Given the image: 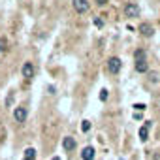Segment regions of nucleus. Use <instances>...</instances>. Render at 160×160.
I'll use <instances>...</instances> for the list:
<instances>
[{
    "label": "nucleus",
    "instance_id": "f3484780",
    "mask_svg": "<svg viewBox=\"0 0 160 160\" xmlns=\"http://www.w3.org/2000/svg\"><path fill=\"white\" fill-rule=\"evenodd\" d=\"M134 108H136V111H139V113H141V111H145V104H136Z\"/></svg>",
    "mask_w": 160,
    "mask_h": 160
},
{
    "label": "nucleus",
    "instance_id": "2eb2a0df",
    "mask_svg": "<svg viewBox=\"0 0 160 160\" xmlns=\"http://www.w3.org/2000/svg\"><path fill=\"white\" fill-rule=\"evenodd\" d=\"M81 130H83V132H89V130H91V121H83Z\"/></svg>",
    "mask_w": 160,
    "mask_h": 160
},
{
    "label": "nucleus",
    "instance_id": "1a4fd4ad",
    "mask_svg": "<svg viewBox=\"0 0 160 160\" xmlns=\"http://www.w3.org/2000/svg\"><path fill=\"white\" fill-rule=\"evenodd\" d=\"M136 70H138L139 73H145V72L149 70V66H147V60H138V62H136Z\"/></svg>",
    "mask_w": 160,
    "mask_h": 160
},
{
    "label": "nucleus",
    "instance_id": "f03ea898",
    "mask_svg": "<svg viewBox=\"0 0 160 160\" xmlns=\"http://www.w3.org/2000/svg\"><path fill=\"white\" fill-rule=\"evenodd\" d=\"M124 15H126V17H130V19L138 17V15H139V8H138V4L128 2V4L124 6Z\"/></svg>",
    "mask_w": 160,
    "mask_h": 160
},
{
    "label": "nucleus",
    "instance_id": "f8f14e48",
    "mask_svg": "<svg viewBox=\"0 0 160 160\" xmlns=\"http://www.w3.org/2000/svg\"><path fill=\"white\" fill-rule=\"evenodd\" d=\"M134 58H136V62H138V60H145V51H143V49H138V51L134 53Z\"/></svg>",
    "mask_w": 160,
    "mask_h": 160
},
{
    "label": "nucleus",
    "instance_id": "20e7f679",
    "mask_svg": "<svg viewBox=\"0 0 160 160\" xmlns=\"http://www.w3.org/2000/svg\"><path fill=\"white\" fill-rule=\"evenodd\" d=\"M138 32H139L141 36H145V38H151V36L154 34V28H152L149 23H141V25L138 27Z\"/></svg>",
    "mask_w": 160,
    "mask_h": 160
},
{
    "label": "nucleus",
    "instance_id": "7ed1b4c3",
    "mask_svg": "<svg viewBox=\"0 0 160 160\" xmlns=\"http://www.w3.org/2000/svg\"><path fill=\"white\" fill-rule=\"evenodd\" d=\"M89 8H91V4L87 0H73V10L77 13H85V12H89Z\"/></svg>",
    "mask_w": 160,
    "mask_h": 160
},
{
    "label": "nucleus",
    "instance_id": "39448f33",
    "mask_svg": "<svg viewBox=\"0 0 160 160\" xmlns=\"http://www.w3.org/2000/svg\"><path fill=\"white\" fill-rule=\"evenodd\" d=\"M13 119L17 122H25L27 121V109L25 108H15L13 109Z\"/></svg>",
    "mask_w": 160,
    "mask_h": 160
},
{
    "label": "nucleus",
    "instance_id": "9b49d317",
    "mask_svg": "<svg viewBox=\"0 0 160 160\" xmlns=\"http://www.w3.org/2000/svg\"><path fill=\"white\" fill-rule=\"evenodd\" d=\"M147 138H149V128L143 124V126L139 128V139H141V141H147Z\"/></svg>",
    "mask_w": 160,
    "mask_h": 160
},
{
    "label": "nucleus",
    "instance_id": "6ab92c4d",
    "mask_svg": "<svg viewBox=\"0 0 160 160\" xmlns=\"http://www.w3.org/2000/svg\"><path fill=\"white\" fill-rule=\"evenodd\" d=\"M134 119H136V121H139V119H141V113H139V111H136V113H134Z\"/></svg>",
    "mask_w": 160,
    "mask_h": 160
},
{
    "label": "nucleus",
    "instance_id": "f257e3e1",
    "mask_svg": "<svg viewBox=\"0 0 160 160\" xmlns=\"http://www.w3.org/2000/svg\"><path fill=\"white\" fill-rule=\"evenodd\" d=\"M121 66H122V62H121L119 57H111V58H108V72H109V73H119Z\"/></svg>",
    "mask_w": 160,
    "mask_h": 160
},
{
    "label": "nucleus",
    "instance_id": "aec40b11",
    "mask_svg": "<svg viewBox=\"0 0 160 160\" xmlns=\"http://www.w3.org/2000/svg\"><path fill=\"white\" fill-rule=\"evenodd\" d=\"M98 4H100V6H102V4H106V0H98Z\"/></svg>",
    "mask_w": 160,
    "mask_h": 160
},
{
    "label": "nucleus",
    "instance_id": "0eeeda50",
    "mask_svg": "<svg viewBox=\"0 0 160 160\" xmlns=\"http://www.w3.org/2000/svg\"><path fill=\"white\" fill-rule=\"evenodd\" d=\"M32 75H34V66H32V62H25V64H23V77L30 79Z\"/></svg>",
    "mask_w": 160,
    "mask_h": 160
},
{
    "label": "nucleus",
    "instance_id": "4468645a",
    "mask_svg": "<svg viewBox=\"0 0 160 160\" xmlns=\"http://www.w3.org/2000/svg\"><path fill=\"white\" fill-rule=\"evenodd\" d=\"M108 96H109L108 89H102V91H100V100H102V102H106V100H108Z\"/></svg>",
    "mask_w": 160,
    "mask_h": 160
},
{
    "label": "nucleus",
    "instance_id": "ddd939ff",
    "mask_svg": "<svg viewBox=\"0 0 160 160\" xmlns=\"http://www.w3.org/2000/svg\"><path fill=\"white\" fill-rule=\"evenodd\" d=\"M6 51H8V40L0 38V53H6Z\"/></svg>",
    "mask_w": 160,
    "mask_h": 160
},
{
    "label": "nucleus",
    "instance_id": "dca6fc26",
    "mask_svg": "<svg viewBox=\"0 0 160 160\" xmlns=\"http://www.w3.org/2000/svg\"><path fill=\"white\" fill-rule=\"evenodd\" d=\"M92 21H94V25H96V27H98V28H102V27H104V21H102V19H100V17H94V19H92Z\"/></svg>",
    "mask_w": 160,
    "mask_h": 160
},
{
    "label": "nucleus",
    "instance_id": "a211bd4d",
    "mask_svg": "<svg viewBox=\"0 0 160 160\" xmlns=\"http://www.w3.org/2000/svg\"><path fill=\"white\" fill-rule=\"evenodd\" d=\"M151 81H154V83L158 81V73H156V72H152V73H151Z\"/></svg>",
    "mask_w": 160,
    "mask_h": 160
},
{
    "label": "nucleus",
    "instance_id": "9d476101",
    "mask_svg": "<svg viewBox=\"0 0 160 160\" xmlns=\"http://www.w3.org/2000/svg\"><path fill=\"white\" fill-rule=\"evenodd\" d=\"M23 160H36V151H34L32 147H28V149L25 151V156H23Z\"/></svg>",
    "mask_w": 160,
    "mask_h": 160
},
{
    "label": "nucleus",
    "instance_id": "423d86ee",
    "mask_svg": "<svg viewBox=\"0 0 160 160\" xmlns=\"http://www.w3.org/2000/svg\"><path fill=\"white\" fill-rule=\"evenodd\" d=\"M75 145H77V143H75V139H73V138H70V136H66V138L62 139V149H64V151H73V149H75Z\"/></svg>",
    "mask_w": 160,
    "mask_h": 160
},
{
    "label": "nucleus",
    "instance_id": "412c9836",
    "mask_svg": "<svg viewBox=\"0 0 160 160\" xmlns=\"http://www.w3.org/2000/svg\"><path fill=\"white\" fill-rule=\"evenodd\" d=\"M51 160H60V158H58V156H55V158H51Z\"/></svg>",
    "mask_w": 160,
    "mask_h": 160
},
{
    "label": "nucleus",
    "instance_id": "6e6552de",
    "mask_svg": "<svg viewBox=\"0 0 160 160\" xmlns=\"http://www.w3.org/2000/svg\"><path fill=\"white\" fill-rule=\"evenodd\" d=\"M94 152H96V151H94V147H91V145H89V147H85V149H83L81 158H83V160H94Z\"/></svg>",
    "mask_w": 160,
    "mask_h": 160
}]
</instances>
